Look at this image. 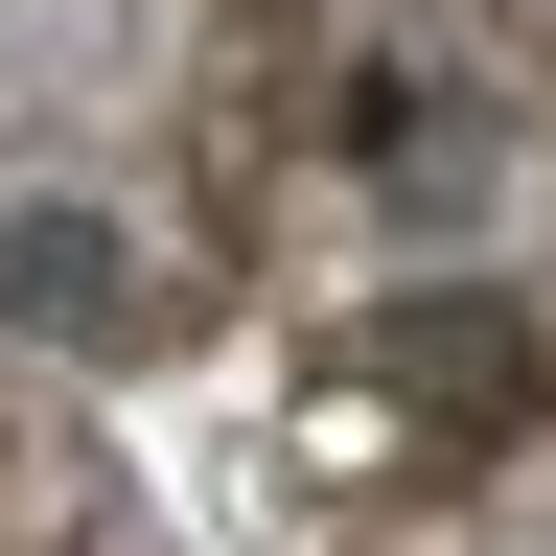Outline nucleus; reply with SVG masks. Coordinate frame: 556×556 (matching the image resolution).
Instances as JSON below:
<instances>
[{"label": "nucleus", "instance_id": "1", "mask_svg": "<svg viewBox=\"0 0 556 556\" xmlns=\"http://www.w3.org/2000/svg\"><path fill=\"white\" fill-rule=\"evenodd\" d=\"M0 325H116V232H70V208H0Z\"/></svg>", "mask_w": 556, "mask_h": 556}]
</instances>
